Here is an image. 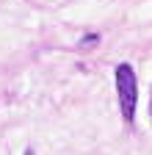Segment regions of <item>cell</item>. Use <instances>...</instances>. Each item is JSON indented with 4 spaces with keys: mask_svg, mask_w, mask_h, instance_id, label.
<instances>
[{
    "mask_svg": "<svg viewBox=\"0 0 152 155\" xmlns=\"http://www.w3.org/2000/svg\"><path fill=\"white\" fill-rule=\"evenodd\" d=\"M116 94H119V108L125 122H133L138 103V78L130 64H116Z\"/></svg>",
    "mask_w": 152,
    "mask_h": 155,
    "instance_id": "cell-1",
    "label": "cell"
},
{
    "mask_svg": "<svg viewBox=\"0 0 152 155\" xmlns=\"http://www.w3.org/2000/svg\"><path fill=\"white\" fill-rule=\"evenodd\" d=\"M97 39H100V36H94V33H91V36H86V39H83L80 45H91V42H97Z\"/></svg>",
    "mask_w": 152,
    "mask_h": 155,
    "instance_id": "cell-2",
    "label": "cell"
},
{
    "mask_svg": "<svg viewBox=\"0 0 152 155\" xmlns=\"http://www.w3.org/2000/svg\"><path fill=\"white\" fill-rule=\"evenodd\" d=\"M25 155H33V150H25Z\"/></svg>",
    "mask_w": 152,
    "mask_h": 155,
    "instance_id": "cell-3",
    "label": "cell"
}]
</instances>
